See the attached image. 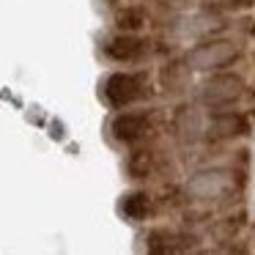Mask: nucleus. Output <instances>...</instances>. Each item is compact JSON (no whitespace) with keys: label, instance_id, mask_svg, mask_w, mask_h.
<instances>
[{"label":"nucleus","instance_id":"nucleus-1","mask_svg":"<svg viewBox=\"0 0 255 255\" xmlns=\"http://www.w3.org/2000/svg\"><path fill=\"white\" fill-rule=\"evenodd\" d=\"M247 94V83L242 74L214 72L198 85V102L209 110H228Z\"/></svg>","mask_w":255,"mask_h":255},{"label":"nucleus","instance_id":"nucleus-2","mask_svg":"<svg viewBox=\"0 0 255 255\" xmlns=\"http://www.w3.org/2000/svg\"><path fill=\"white\" fill-rule=\"evenodd\" d=\"M242 58V44L233 39H206L187 52V61L198 72H225Z\"/></svg>","mask_w":255,"mask_h":255},{"label":"nucleus","instance_id":"nucleus-3","mask_svg":"<svg viewBox=\"0 0 255 255\" xmlns=\"http://www.w3.org/2000/svg\"><path fill=\"white\" fill-rule=\"evenodd\" d=\"M99 96L110 110H124L145 96V77L132 72H113L99 83Z\"/></svg>","mask_w":255,"mask_h":255},{"label":"nucleus","instance_id":"nucleus-4","mask_svg":"<svg viewBox=\"0 0 255 255\" xmlns=\"http://www.w3.org/2000/svg\"><path fill=\"white\" fill-rule=\"evenodd\" d=\"M250 118L239 110H211V121H209V137L214 140H236V137H247L250 134Z\"/></svg>","mask_w":255,"mask_h":255},{"label":"nucleus","instance_id":"nucleus-5","mask_svg":"<svg viewBox=\"0 0 255 255\" xmlns=\"http://www.w3.org/2000/svg\"><path fill=\"white\" fill-rule=\"evenodd\" d=\"M110 132L118 143L134 145L151 132V118L148 113H118L110 121Z\"/></svg>","mask_w":255,"mask_h":255},{"label":"nucleus","instance_id":"nucleus-6","mask_svg":"<svg viewBox=\"0 0 255 255\" xmlns=\"http://www.w3.org/2000/svg\"><path fill=\"white\" fill-rule=\"evenodd\" d=\"M145 50H148V41L137 39L134 33H121V30L105 44V55L116 63H137L145 55Z\"/></svg>","mask_w":255,"mask_h":255},{"label":"nucleus","instance_id":"nucleus-7","mask_svg":"<svg viewBox=\"0 0 255 255\" xmlns=\"http://www.w3.org/2000/svg\"><path fill=\"white\" fill-rule=\"evenodd\" d=\"M189 83H192V63L189 61L167 63L162 69V88L170 91V94H178V91L189 88Z\"/></svg>","mask_w":255,"mask_h":255},{"label":"nucleus","instance_id":"nucleus-8","mask_svg":"<svg viewBox=\"0 0 255 255\" xmlns=\"http://www.w3.org/2000/svg\"><path fill=\"white\" fill-rule=\"evenodd\" d=\"M121 214L127 217V220L132 222H140L145 220V217L151 214V209H154V203H151V195L148 192H129L121 198Z\"/></svg>","mask_w":255,"mask_h":255},{"label":"nucleus","instance_id":"nucleus-9","mask_svg":"<svg viewBox=\"0 0 255 255\" xmlns=\"http://www.w3.org/2000/svg\"><path fill=\"white\" fill-rule=\"evenodd\" d=\"M113 22H116V30H121V33H137V30L145 28L148 14H145L143 6H124L116 11Z\"/></svg>","mask_w":255,"mask_h":255},{"label":"nucleus","instance_id":"nucleus-10","mask_svg":"<svg viewBox=\"0 0 255 255\" xmlns=\"http://www.w3.org/2000/svg\"><path fill=\"white\" fill-rule=\"evenodd\" d=\"M127 167H129V176H132V178L151 176V173H154V154H151V151H145V148L134 151V154H129Z\"/></svg>","mask_w":255,"mask_h":255},{"label":"nucleus","instance_id":"nucleus-11","mask_svg":"<svg viewBox=\"0 0 255 255\" xmlns=\"http://www.w3.org/2000/svg\"><path fill=\"white\" fill-rule=\"evenodd\" d=\"M50 137H52V140H63V137H66V132H63V124H61V121H55V124H52Z\"/></svg>","mask_w":255,"mask_h":255}]
</instances>
